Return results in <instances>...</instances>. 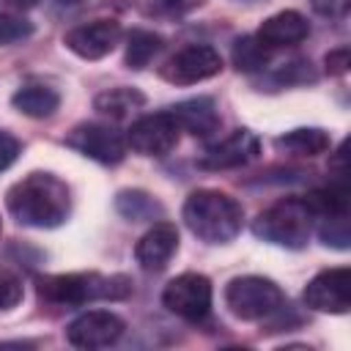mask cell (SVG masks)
<instances>
[{
  "mask_svg": "<svg viewBox=\"0 0 351 351\" xmlns=\"http://www.w3.org/2000/svg\"><path fill=\"white\" fill-rule=\"evenodd\" d=\"M200 3L203 0H140L143 11L148 16H181Z\"/></svg>",
  "mask_w": 351,
  "mask_h": 351,
  "instance_id": "24",
  "label": "cell"
},
{
  "mask_svg": "<svg viewBox=\"0 0 351 351\" xmlns=\"http://www.w3.org/2000/svg\"><path fill=\"white\" fill-rule=\"evenodd\" d=\"M261 151L258 137L250 129H236L228 137L211 143L206 148V154L197 159L200 167L206 170H230V167H241L247 162H252Z\"/></svg>",
  "mask_w": 351,
  "mask_h": 351,
  "instance_id": "13",
  "label": "cell"
},
{
  "mask_svg": "<svg viewBox=\"0 0 351 351\" xmlns=\"http://www.w3.org/2000/svg\"><path fill=\"white\" fill-rule=\"evenodd\" d=\"M329 145H332L329 134L324 129H315V126L291 129V132H285L274 140V148L285 151L291 156H318V154H326Z\"/></svg>",
  "mask_w": 351,
  "mask_h": 351,
  "instance_id": "18",
  "label": "cell"
},
{
  "mask_svg": "<svg viewBox=\"0 0 351 351\" xmlns=\"http://www.w3.org/2000/svg\"><path fill=\"white\" fill-rule=\"evenodd\" d=\"M60 3H74V0H60Z\"/></svg>",
  "mask_w": 351,
  "mask_h": 351,
  "instance_id": "31",
  "label": "cell"
},
{
  "mask_svg": "<svg viewBox=\"0 0 351 351\" xmlns=\"http://www.w3.org/2000/svg\"><path fill=\"white\" fill-rule=\"evenodd\" d=\"M19 151H22L19 140H16L11 132H3V129H0V173L8 170V167L16 162Z\"/></svg>",
  "mask_w": 351,
  "mask_h": 351,
  "instance_id": "27",
  "label": "cell"
},
{
  "mask_svg": "<svg viewBox=\"0 0 351 351\" xmlns=\"http://www.w3.org/2000/svg\"><path fill=\"white\" fill-rule=\"evenodd\" d=\"M324 63H326V71L329 74H346V69H348V49L343 47V49L329 52Z\"/></svg>",
  "mask_w": 351,
  "mask_h": 351,
  "instance_id": "30",
  "label": "cell"
},
{
  "mask_svg": "<svg viewBox=\"0 0 351 351\" xmlns=\"http://www.w3.org/2000/svg\"><path fill=\"white\" fill-rule=\"evenodd\" d=\"M5 206L19 225L58 228L71 214V192L52 173H27L5 192Z\"/></svg>",
  "mask_w": 351,
  "mask_h": 351,
  "instance_id": "1",
  "label": "cell"
},
{
  "mask_svg": "<svg viewBox=\"0 0 351 351\" xmlns=\"http://www.w3.org/2000/svg\"><path fill=\"white\" fill-rule=\"evenodd\" d=\"M162 52V38L154 33V30H143V27H134L129 36H126V66L140 71L145 69L156 55Z\"/></svg>",
  "mask_w": 351,
  "mask_h": 351,
  "instance_id": "20",
  "label": "cell"
},
{
  "mask_svg": "<svg viewBox=\"0 0 351 351\" xmlns=\"http://www.w3.org/2000/svg\"><path fill=\"white\" fill-rule=\"evenodd\" d=\"M181 217L192 236L206 244H228L239 236L244 208L236 197L219 189H197L184 200Z\"/></svg>",
  "mask_w": 351,
  "mask_h": 351,
  "instance_id": "2",
  "label": "cell"
},
{
  "mask_svg": "<svg viewBox=\"0 0 351 351\" xmlns=\"http://www.w3.org/2000/svg\"><path fill=\"white\" fill-rule=\"evenodd\" d=\"M310 5H313V11H315V14H321V16L340 19V16H346V11H348L351 0H310Z\"/></svg>",
  "mask_w": 351,
  "mask_h": 351,
  "instance_id": "28",
  "label": "cell"
},
{
  "mask_svg": "<svg viewBox=\"0 0 351 351\" xmlns=\"http://www.w3.org/2000/svg\"><path fill=\"white\" fill-rule=\"evenodd\" d=\"M269 58H271V49L258 36H241L233 44V66L239 71H247V74L261 71V69H266Z\"/></svg>",
  "mask_w": 351,
  "mask_h": 351,
  "instance_id": "22",
  "label": "cell"
},
{
  "mask_svg": "<svg viewBox=\"0 0 351 351\" xmlns=\"http://www.w3.org/2000/svg\"><path fill=\"white\" fill-rule=\"evenodd\" d=\"M302 299L315 313H332V315L348 313L351 310V271L346 266L318 271L307 282Z\"/></svg>",
  "mask_w": 351,
  "mask_h": 351,
  "instance_id": "10",
  "label": "cell"
},
{
  "mask_svg": "<svg viewBox=\"0 0 351 351\" xmlns=\"http://www.w3.org/2000/svg\"><path fill=\"white\" fill-rule=\"evenodd\" d=\"M211 282L197 271H184L173 277L162 291V304L184 321H203L211 310Z\"/></svg>",
  "mask_w": 351,
  "mask_h": 351,
  "instance_id": "6",
  "label": "cell"
},
{
  "mask_svg": "<svg viewBox=\"0 0 351 351\" xmlns=\"http://www.w3.org/2000/svg\"><path fill=\"white\" fill-rule=\"evenodd\" d=\"M143 104H145V96L140 90H134V88H110V90H104V93H99L93 99V107L101 115L112 118V121H121V118L132 115Z\"/></svg>",
  "mask_w": 351,
  "mask_h": 351,
  "instance_id": "19",
  "label": "cell"
},
{
  "mask_svg": "<svg viewBox=\"0 0 351 351\" xmlns=\"http://www.w3.org/2000/svg\"><path fill=\"white\" fill-rule=\"evenodd\" d=\"M33 33V25L25 16H0V47L25 41Z\"/></svg>",
  "mask_w": 351,
  "mask_h": 351,
  "instance_id": "25",
  "label": "cell"
},
{
  "mask_svg": "<svg viewBox=\"0 0 351 351\" xmlns=\"http://www.w3.org/2000/svg\"><path fill=\"white\" fill-rule=\"evenodd\" d=\"M66 145L80 151L82 156L101 162V165H118L126 156V137L107 126V123H80L69 132Z\"/></svg>",
  "mask_w": 351,
  "mask_h": 351,
  "instance_id": "9",
  "label": "cell"
},
{
  "mask_svg": "<svg viewBox=\"0 0 351 351\" xmlns=\"http://www.w3.org/2000/svg\"><path fill=\"white\" fill-rule=\"evenodd\" d=\"M19 302H22V280L11 269L0 266V310H11Z\"/></svg>",
  "mask_w": 351,
  "mask_h": 351,
  "instance_id": "26",
  "label": "cell"
},
{
  "mask_svg": "<svg viewBox=\"0 0 351 351\" xmlns=\"http://www.w3.org/2000/svg\"><path fill=\"white\" fill-rule=\"evenodd\" d=\"M11 104L27 118H49L60 107V93L44 82H25L14 90Z\"/></svg>",
  "mask_w": 351,
  "mask_h": 351,
  "instance_id": "17",
  "label": "cell"
},
{
  "mask_svg": "<svg viewBox=\"0 0 351 351\" xmlns=\"http://www.w3.org/2000/svg\"><path fill=\"white\" fill-rule=\"evenodd\" d=\"M176 252H178V230L173 222H154L134 247V258L145 271H162Z\"/></svg>",
  "mask_w": 351,
  "mask_h": 351,
  "instance_id": "14",
  "label": "cell"
},
{
  "mask_svg": "<svg viewBox=\"0 0 351 351\" xmlns=\"http://www.w3.org/2000/svg\"><path fill=\"white\" fill-rule=\"evenodd\" d=\"M123 321L110 310H88L66 326V340L74 348H107L123 335Z\"/></svg>",
  "mask_w": 351,
  "mask_h": 351,
  "instance_id": "11",
  "label": "cell"
},
{
  "mask_svg": "<svg viewBox=\"0 0 351 351\" xmlns=\"http://www.w3.org/2000/svg\"><path fill=\"white\" fill-rule=\"evenodd\" d=\"M313 222H315V214L307 197H282L255 217L252 233L269 244L302 250L310 241Z\"/></svg>",
  "mask_w": 351,
  "mask_h": 351,
  "instance_id": "4",
  "label": "cell"
},
{
  "mask_svg": "<svg viewBox=\"0 0 351 351\" xmlns=\"http://www.w3.org/2000/svg\"><path fill=\"white\" fill-rule=\"evenodd\" d=\"M38 0H0V16H25Z\"/></svg>",
  "mask_w": 351,
  "mask_h": 351,
  "instance_id": "29",
  "label": "cell"
},
{
  "mask_svg": "<svg viewBox=\"0 0 351 351\" xmlns=\"http://www.w3.org/2000/svg\"><path fill=\"white\" fill-rule=\"evenodd\" d=\"M318 236L326 247L335 250H348L351 233H348V214H335V217H321Z\"/></svg>",
  "mask_w": 351,
  "mask_h": 351,
  "instance_id": "23",
  "label": "cell"
},
{
  "mask_svg": "<svg viewBox=\"0 0 351 351\" xmlns=\"http://www.w3.org/2000/svg\"><path fill=\"white\" fill-rule=\"evenodd\" d=\"M121 36L123 30L115 19H93L88 25L71 27L63 36V44L82 60H101L121 44Z\"/></svg>",
  "mask_w": 351,
  "mask_h": 351,
  "instance_id": "12",
  "label": "cell"
},
{
  "mask_svg": "<svg viewBox=\"0 0 351 351\" xmlns=\"http://www.w3.org/2000/svg\"><path fill=\"white\" fill-rule=\"evenodd\" d=\"M222 71V55L208 44H189L178 49L162 69V80L173 85H195L203 80H211Z\"/></svg>",
  "mask_w": 351,
  "mask_h": 351,
  "instance_id": "8",
  "label": "cell"
},
{
  "mask_svg": "<svg viewBox=\"0 0 351 351\" xmlns=\"http://www.w3.org/2000/svg\"><path fill=\"white\" fill-rule=\"evenodd\" d=\"M178 123L170 115V110L148 112L132 121L126 132V148H132L140 156H167L178 145Z\"/></svg>",
  "mask_w": 351,
  "mask_h": 351,
  "instance_id": "7",
  "label": "cell"
},
{
  "mask_svg": "<svg viewBox=\"0 0 351 351\" xmlns=\"http://www.w3.org/2000/svg\"><path fill=\"white\" fill-rule=\"evenodd\" d=\"M225 304L241 321H261V318L280 313L285 304V296L274 280L247 274V277H233L228 282Z\"/></svg>",
  "mask_w": 351,
  "mask_h": 351,
  "instance_id": "5",
  "label": "cell"
},
{
  "mask_svg": "<svg viewBox=\"0 0 351 351\" xmlns=\"http://www.w3.org/2000/svg\"><path fill=\"white\" fill-rule=\"evenodd\" d=\"M269 49L274 47H293L310 36V22L299 11H277L261 22L255 33Z\"/></svg>",
  "mask_w": 351,
  "mask_h": 351,
  "instance_id": "16",
  "label": "cell"
},
{
  "mask_svg": "<svg viewBox=\"0 0 351 351\" xmlns=\"http://www.w3.org/2000/svg\"><path fill=\"white\" fill-rule=\"evenodd\" d=\"M132 293V280L123 274H96V271H80V274H52L38 282V296L52 304L80 307L96 299H126Z\"/></svg>",
  "mask_w": 351,
  "mask_h": 351,
  "instance_id": "3",
  "label": "cell"
},
{
  "mask_svg": "<svg viewBox=\"0 0 351 351\" xmlns=\"http://www.w3.org/2000/svg\"><path fill=\"white\" fill-rule=\"evenodd\" d=\"M170 115L176 118L181 132H189L195 137H211L214 132H219V112H217L214 99L208 96L178 101L170 107Z\"/></svg>",
  "mask_w": 351,
  "mask_h": 351,
  "instance_id": "15",
  "label": "cell"
},
{
  "mask_svg": "<svg viewBox=\"0 0 351 351\" xmlns=\"http://www.w3.org/2000/svg\"><path fill=\"white\" fill-rule=\"evenodd\" d=\"M115 208L121 217H126L129 222H145L162 214V206L143 189H123L115 197Z\"/></svg>",
  "mask_w": 351,
  "mask_h": 351,
  "instance_id": "21",
  "label": "cell"
}]
</instances>
